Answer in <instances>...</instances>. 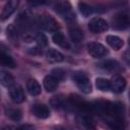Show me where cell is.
I'll use <instances>...</instances> for the list:
<instances>
[{
  "label": "cell",
  "mask_w": 130,
  "mask_h": 130,
  "mask_svg": "<svg viewBox=\"0 0 130 130\" xmlns=\"http://www.w3.org/2000/svg\"><path fill=\"white\" fill-rule=\"evenodd\" d=\"M78 8H79L80 13L84 17H87V16L91 15L93 13V11H94V9L90 5H88L87 3H84V2H79L78 3Z\"/></svg>",
  "instance_id": "cell-25"
},
{
  "label": "cell",
  "mask_w": 130,
  "mask_h": 130,
  "mask_svg": "<svg viewBox=\"0 0 130 130\" xmlns=\"http://www.w3.org/2000/svg\"><path fill=\"white\" fill-rule=\"evenodd\" d=\"M5 114L9 119L13 121H19L22 117V113L18 108H8L6 109Z\"/></svg>",
  "instance_id": "cell-21"
},
{
  "label": "cell",
  "mask_w": 130,
  "mask_h": 130,
  "mask_svg": "<svg viewBox=\"0 0 130 130\" xmlns=\"http://www.w3.org/2000/svg\"><path fill=\"white\" fill-rule=\"evenodd\" d=\"M88 28L93 34H101L108 30L109 24L105 19L101 17H93L88 22Z\"/></svg>",
  "instance_id": "cell-4"
},
{
  "label": "cell",
  "mask_w": 130,
  "mask_h": 130,
  "mask_svg": "<svg viewBox=\"0 0 130 130\" xmlns=\"http://www.w3.org/2000/svg\"><path fill=\"white\" fill-rule=\"evenodd\" d=\"M17 5H18V1H16V0L8 1V2L5 4V6H4V8H3V11H2V13H1V19H2V20L7 19V18L15 11Z\"/></svg>",
  "instance_id": "cell-11"
},
{
  "label": "cell",
  "mask_w": 130,
  "mask_h": 130,
  "mask_svg": "<svg viewBox=\"0 0 130 130\" xmlns=\"http://www.w3.org/2000/svg\"><path fill=\"white\" fill-rule=\"evenodd\" d=\"M87 52L93 58H102L108 55L109 53L105 46H103L100 43H95V42L89 43L87 45Z\"/></svg>",
  "instance_id": "cell-5"
},
{
  "label": "cell",
  "mask_w": 130,
  "mask_h": 130,
  "mask_svg": "<svg viewBox=\"0 0 130 130\" xmlns=\"http://www.w3.org/2000/svg\"><path fill=\"white\" fill-rule=\"evenodd\" d=\"M51 76H53L56 80L60 81V80H63L66 78V71L63 69V68H60V67H57V68H54L52 69L51 71Z\"/></svg>",
  "instance_id": "cell-27"
},
{
  "label": "cell",
  "mask_w": 130,
  "mask_h": 130,
  "mask_svg": "<svg viewBox=\"0 0 130 130\" xmlns=\"http://www.w3.org/2000/svg\"><path fill=\"white\" fill-rule=\"evenodd\" d=\"M0 130H4V127H1L0 126Z\"/></svg>",
  "instance_id": "cell-31"
},
{
  "label": "cell",
  "mask_w": 130,
  "mask_h": 130,
  "mask_svg": "<svg viewBox=\"0 0 130 130\" xmlns=\"http://www.w3.org/2000/svg\"><path fill=\"white\" fill-rule=\"evenodd\" d=\"M68 32H69V36L71 38V40L74 42V43H79L83 40V31L82 29L75 25V24H72L68 27Z\"/></svg>",
  "instance_id": "cell-10"
},
{
  "label": "cell",
  "mask_w": 130,
  "mask_h": 130,
  "mask_svg": "<svg viewBox=\"0 0 130 130\" xmlns=\"http://www.w3.org/2000/svg\"><path fill=\"white\" fill-rule=\"evenodd\" d=\"M95 86L101 91H108L111 88V86H110V80H108L106 78H103V77H99L95 80Z\"/></svg>",
  "instance_id": "cell-23"
},
{
  "label": "cell",
  "mask_w": 130,
  "mask_h": 130,
  "mask_svg": "<svg viewBox=\"0 0 130 130\" xmlns=\"http://www.w3.org/2000/svg\"><path fill=\"white\" fill-rule=\"evenodd\" d=\"M44 82V87H45V89L48 91V92H52V91H54L56 88H57V86H58V80H56L53 76H51V75H47V76H45V78H44V80H43Z\"/></svg>",
  "instance_id": "cell-18"
},
{
  "label": "cell",
  "mask_w": 130,
  "mask_h": 130,
  "mask_svg": "<svg viewBox=\"0 0 130 130\" xmlns=\"http://www.w3.org/2000/svg\"><path fill=\"white\" fill-rule=\"evenodd\" d=\"M32 41H35L37 43L38 47H40V48L46 47L48 44V40H47L46 36L44 34H41V32L32 34Z\"/></svg>",
  "instance_id": "cell-26"
},
{
  "label": "cell",
  "mask_w": 130,
  "mask_h": 130,
  "mask_svg": "<svg viewBox=\"0 0 130 130\" xmlns=\"http://www.w3.org/2000/svg\"><path fill=\"white\" fill-rule=\"evenodd\" d=\"M52 40H53V42H54L56 45L60 46L61 48L66 49V50H69V49H70V44H69V42L67 41V39L65 38V36H64L62 32L56 31V32L53 35Z\"/></svg>",
  "instance_id": "cell-12"
},
{
  "label": "cell",
  "mask_w": 130,
  "mask_h": 130,
  "mask_svg": "<svg viewBox=\"0 0 130 130\" xmlns=\"http://www.w3.org/2000/svg\"><path fill=\"white\" fill-rule=\"evenodd\" d=\"M129 15L127 13H119L113 18V25L117 29H125L129 26Z\"/></svg>",
  "instance_id": "cell-8"
},
{
  "label": "cell",
  "mask_w": 130,
  "mask_h": 130,
  "mask_svg": "<svg viewBox=\"0 0 130 130\" xmlns=\"http://www.w3.org/2000/svg\"><path fill=\"white\" fill-rule=\"evenodd\" d=\"M26 89H27L28 93L31 94V95H39L41 93V90H42L40 83L36 79H34V78H30V79L27 80V82H26Z\"/></svg>",
  "instance_id": "cell-14"
},
{
  "label": "cell",
  "mask_w": 130,
  "mask_h": 130,
  "mask_svg": "<svg viewBox=\"0 0 130 130\" xmlns=\"http://www.w3.org/2000/svg\"><path fill=\"white\" fill-rule=\"evenodd\" d=\"M72 79L75 82L76 86L83 92V93H90L92 86L91 83L89 81V78L87 77V75L83 72L80 71H76L72 74Z\"/></svg>",
  "instance_id": "cell-1"
},
{
  "label": "cell",
  "mask_w": 130,
  "mask_h": 130,
  "mask_svg": "<svg viewBox=\"0 0 130 130\" xmlns=\"http://www.w3.org/2000/svg\"><path fill=\"white\" fill-rule=\"evenodd\" d=\"M6 35H7V38L10 40L11 43H13V44H15V45L18 43L19 35H18L17 28L14 26V24L8 25V27L6 28Z\"/></svg>",
  "instance_id": "cell-20"
},
{
  "label": "cell",
  "mask_w": 130,
  "mask_h": 130,
  "mask_svg": "<svg viewBox=\"0 0 130 130\" xmlns=\"http://www.w3.org/2000/svg\"><path fill=\"white\" fill-rule=\"evenodd\" d=\"M54 7H55L56 12H58L64 19H66L68 21H71L75 18V13L72 10V7H71L69 2H67V1L57 2Z\"/></svg>",
  "instance_id": "cell-2"
},
{
  "label": "cell",
  "mask_w": 130,
  "mask_h": 130,
  "mask_svg": "<svg viewBox=\"0 0 130 130\" xmlns=\"http://www.w3.org/2000/svg\"><path fill=\"white\" fill-rule=\"evenodd\" d=\"M106 41H107L108 45L111 46V47H112L113 49H115V50L121 49V48L123 47V45H124L123 40H122L121 38L117 37V36H114V35H109V36H107Z\"/></svg>",
  "instance_id": "cell-16"
},
{
  "label": "cell",
  "mask_w": 130,
  "mask_h": 130,
  "mask_svg": "<svg viewBox=\"0 0 130 130\" xmlns=\"http://www.w3.org/2000/svg\"><path fill=\"white\" fill-rule=\"evenodd\" d=\"M52 130H66L64 127H62V126H56V127H54Z\"/></svg>",
  "instance_id": "cell-30"
},
{
  "label": "cell",
  "mask_w": 130,
  "mask_h": 130,
  "mask_svg": "<svg viewBox=\"0 0 130 130\" xmlns=\"http://www.w3.org/2000/svg\"><path fill=\"white\" fill-rule=\"evenodd\" d=\"M51 106L54 109L59 110V109H64L67 106V104H66V101L64 98H62L61 95H58V96H54L51 100Z\"/></svg>",
  "instance_id": "cell-24"
},
{
  "label": "cell",
  "mask_w": 130,
  "mask_h": 130,
  "mask_svg": "<svg viewBox=\"0 0 130 130\" xmlns=\"http://www.w3.org/2000/svg\"><path fill=\"white\" fill-rule=\"evenodd\" d=\"M0 64L7 66V67H11V68H13L15 66V62H14L13 58L4 52H0Z\"/></svg>",
  "instance_id": "cell-22"
},
{
  "label": "cell",
  "mask_w": 130,
  "mask_h": 130,
  "mask_svg": "<svg viewBox=\"0 0 130 130\" xmlns=\"http://www.w3.org/2000/svg\"><path fill=\"white\" fill-rule=\"evenodd\" d=\"M0 83L4 87L11 88L14 84V78L7 71H0Z\"/></svg>",
  "instance_id": "cell-15"
},
{
  "label": "cell",
  "mask_w": 130,
  "mask_h": 130,
  "mask_svg": "<svg viewBox=\"0 0 130 130\" xmlns=\"http://www.w3.org/2000/svg\"><path fill=\"white\" fill-rule=\"evenodd\" d=\"M99 66L107 71H116L120 68V64L116 60H106L99 64Z\"/></svg>",
  "instance_id": "cell-19"
},
{
  "label": "cell",
  "mask_w": 130,
  "mask_h": 130,
  "mask_svg": "<svg viewBox=\"0 0 130 130\" xmlns=\"http://www.w3.org/2000/svg\"><path fill=\"white\" fill-rule=\"evenodd\" d=\"M46 57H47V60L50 61L51 63H59L64 60L63 54L55 49H49L46 53Z\"/></svg>",
  "instance_id": "cell-13"
},
{
  "label": "cell",
  "mask_w": 130,
  "mask_h": 130,
  "mask_svg": "<svg viewBox=\"0 0 130 130\" xmlns=\"http://www.w3.org/2000/svg\"><path fill=\"white\" fill-rule=\"evenodd\" d=\"M18 129L19 130H35V126L29 125V124H23V125L18 126Z\"/></svg>",
  "instance_id": "cell-28"
},
{
  "label": "cell",
  "mask_w": 130,
  "mask_h": 130,
  "mask_svg": "<svg viewBox=\"0 0 130 130\" xmlns=\"http://www.w3.org/2000/svg\"><path fill=\"white\" fill-rule=\"evenodd\" d=\"M76 121H77V123L79 125H81V126H83V127H85V128H87L89 130L94 127V124H93L91 118L89 116L85 115V114H79V115H77Z\"/></svg>",
  "instance_id": "cell-17"
},
{
  "label": "cell",
  "mask_w": 130,
  "mask_h": 130,
  "mask_svg": "<svg viewBox=\"0 0 130 130\" xmlns=\"http://www.w3.org/2000/svg\"><path fill=\"white\" fill-rule=\"evenodd\" d=\"M40 26L50 32H56L59 29V23L55 20L54 17H52L49 14H43L39 18Z\"/></svg>",
  "instance_id": "cell-3"
},
{
  "label": "cell",
  "mask_w": 130,
  "mask_h": 130,
  "mask_svg": "<svg viewBox=\"0 0 130 130\" xmlns=\"http://www.w3.org/2000/svg\"><path fill=\"white\" fill-rule=\"evenodd\" d=\"M9 94H10L11 100L16 104H21L25 100V94H24L23 88L19 85L12 86L9 90Z\"/></svg>",
  "instance_id": "cell-9"
},
{
  "label": "cell",
  "mask_w": 130,
  "mask_h": 130,
  "mask_svg": "<svg viewBox=\"0 0 130 130\" xmlns=\"http://www.w3.org/2000/svg\"><path fill=\"white\" fill-rule=\"evenodd\" d=\"M31 113L40 119H47L50 117V109L44 104H34L31 106Z\"/></svg>",
  "instance_id": "cell-7"
},
{
  "label": "cell",
  "mask_w": 130,
  "mask_h": 130,
  "mask_svg": "<svg viewBox=\"0 0 130 130\" xmlns=\"http://www.w3.org/2000/svg\"><path fill=\"white\" fill-rule=\"evenodd\" d=\"M4 130H19L18 126H13V125H8L4 127Z\"/></svg>",
  "instance_id": "cell-29"
},
{
  "label": "cell",
  "mask_w": 130,
  "mask_h": 130,
  "mask_svg": "<svg viewBox=\"0 0 130 130\" xmlns=\"http://www.w3.org/2000/svg\"><path fill=\"white\" fill-rule=\"evenodd\" d=\"M110 86H111L110 89L112 91H114L116 93H120V92L124 91V89L126 87V79L124 78V76H122L120 74H116L110 80Z\"/></svg>",
  "instance_id": "cell-6"
}]
</instances>
